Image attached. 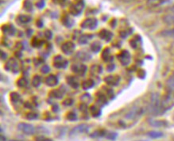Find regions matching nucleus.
Returning <instances> with one entry per match:
<instances>
[{
    "mask_svg": "<svg viewBox=\"0 0 174 141\" xmlns=\"http://www.w3.org/2000/svg\"><path fill=\"white\" fill-rule=\"evenodd\" d=\"M167 110L164 102L162 101L158 93H154L150 97L149 111L153 116H159L163 114Z\"/></svg>",
    "mask_w": 174,
    "mask_h": 141,
    "instance_id": "obj_1",
    "label": "nucleus"
},
{
    "mask_svg": "<svg viewBox=\"0 0 174 141\" xmlns=\"http://www.w3.org/2000/svg\"><path fill=\"white\" fill-rule=\"evenodd\" d=\"M84 0H74L69 7V11L74 16L80 15L84 8Z\"/></svg>",
    "mask_w": 174,
    "mask_h": 141,
    "instance_id": "obj_2",
    "label": "nucleus"
},
{
    "mask_svg": "<svg viewBox=\"0 0 174 141\" xmlns=\"http://www.w3.org/2000/svg\"><path fill=\"white\" fill-rule=\"evenodd\" d=\"M90 126L87 124H78L77 126L74 127L73 129L70 131V136H75L80 134L87 133L89 131Z\"/></svg>",
    "mask_w": 174,
    "mask_h": 141,
    "instance_id": "obj_3",
    "label": "nucleus"
},
{
    "mask_svg": "<svg viewBox=\"0 0 174 141\" xmlns=\"http://www.w3.org/2000/svg\"><path fill=\"white\" fill-rule=\"evenodd\" d=\"M18 129L28 136L33 135L35 132L34 126L28 123H19L18 124Z\"/></svg>",
    "mask_w": 174,
    "mask_h": 141,
    "instance_id": "obj_4",
    "label": "nucleus"
},
{
    "mask_svg": "<svg viewBox=\"0 0 174 141\" xmlns=\"http://www.w3.org/2000/svg\"><path fill=\"white\" fill-rule=\"evenodd\" d=\"M98 25V20L94 17H89L81 22L80 26L84 29H95Z\"/></svg>",
    "mask_w": 174,
    "mask_h": 141,
    "instance_id": "obj_5",
    "label": "nucleus"
},
{
    "mask_svg": "<svg viewBox=\"0 0 174 141\" xmlns=\"http://www.w3.org/2000/svg\"><path fill=\"white\" fill-rule=\"evenodd\" d=\"M69 64V61L61 55L56 56L53 59V66L56 68L61 69V68H67Z\"/></svg>",
    "mask_w": 174,
    "mask_h": 141,
    "instance_id": "obj_6",
    "label": "nucleus"
},
{
    "mask_svg": "<svg viewBox=\"0 0 174 141\" xmlns=\"http://www.w3.org/2000/svg\"><path fill=\"white\" fill-rule=\"evenodd\" d=\"M72 70L73 71L74 73L77 75L79 76H83L85 75V73L87 72V66L84 65V64H77V63H75L72 66Z\"/></svg>",
    "mask_w": 174,
    "mask_h": 141,
    "instance_id": "obj_7",
    "label": "nucleus"
},
{
    "mask_svg": "<svg viewBox=\"0 0 174 141\" xmlns=\"http://www.w3.org/2000/svg\"><path fill=\"white\" fill-rule=\"evenodd\" d=\"M142 113V108L135 107L132 108L129 112L126 114V118L128 120H135L137 117H140Z\"/></svg>",
    "mask_w": 174,
    "mask_h": 141,
    "instance_id": "obj_8",
    "label": "nucleus"
},
{
    "mask_svg": "<svg viewBox=\"0 0 174 141\" xmlns=\"http://www.w3.org/2000/svg\"><path fill=\"white\" fill-rule=\"evenodd\" d=\"M75 48H76V46H75L73 42L66 41L62 44L61 50L64 54H66V55H71L75 51Z\"/></svg>",
    "mask_w": 174,
    "mask_h": 141,
    "instance_id": "obj_9",
    "label": "nucleus"
},
{
    "mask_svg": "<svg viewBox=\"0 0 174 141\" xmlns=\"http://www.w3.org/2000/svg\"><path fill=\"white\" fill-rule=\"evenodd\" d=\"M118 57L119 61H120L121 63H122L123 66L128 65V64L130 63L131 57H130V54L127 51L121 52L120 53H119V55L118 56Z\"/></svg>",
    "mask_w": 174,
    "mask_h": 141,
    "instance_id": "obj_10",
    "label": "nucleus"
},
{
    "mask_svg": "<svg viewBox=\"0 0 174 141\" xmlns=\"http://www.w3.org/2000/svg\"><path fill=\"white\" fill-rule=\"evenodd\" d=\"M18 68H19V65H18V61L14 58L10 59L8 62L6 64V69L12 71V72H18Z\"/></svg>",
    "mask_w": 174,
    "mask_h": 141,
    "instance_id": "obj_11",
    "label": "nucleus"
},
{
    "mask_svg": "<svg viewBox=\"0 0 174 141\" xmlns=\"http://www.w3.org/2000/svg\"><path fill=\"white\" fill-rule=\"evenodd\" d=\"M45 83L48 86H50V87H53V86H56L58 83H59V80L56 76L54 75H49V76H47L45 79Z\"/></svg>",
    "mask_w": 174,
    "mask_h": 141,
    "instance_id": "obj_12",
    "label": "nucleus"
},
{
    "mask_svg": "<svg viewBox=\"0 0 174 141\" xmlns=\"http://www.w3.org/2000/svg\"><path fill=\"white\" fill-rule=\"evenodd\" d=\"M99 36L100 37L101 39L104 40L106 41H110V40L112 39L113 37V33L110 31L107 30V29H102L99 33Z\"/></svg>",
    "mask_w": 174,
    "mask_h": 141,
    "instance_id": "obj_13",
    "label": "nucleus"
},
{
    "mask_svg": "<svg viewBox=\"0 0 174 141\" xmlns=\"http://www.w3.org/2000/svg\"><path fill=\"white\" fill-rule=\"evenodd\" d=\"M104 81L107 84L110 86H117L120 81V78L118 76H110L106 77Z\"/></svg>",
    "mask_w": 174,
    "mask_h": 141,
    "instance_id": "obj_14",
    "label": "nucleus"
},
{
    "mask_svg": "<svg viewBox=\"0 0 174 141\" xmlns=\"http://www.w3.org/2000/svg\"><path fill=\"white\" fill-rule=\"evenodd\" d=\"M149 124L150 126L154 128H164L168 126V123L166 121H157V120H150Z\"/></svg>",
    "mask_w": 174,
    "mask_h": 141,
    "instance_id": "obj_15",
    "label": "nucleus"
},
{
    "mask_svg": "<svg viewBox=\"0 0 174 141\" xmlns=\"http://www.w3.org/2000/svg\"><path fill=\"white\" fill-rule=\"evenodd\" d=\"M67 83H69V85L71 87L74 88V89H77L80 86V83H79L78 79L75 76H69L67 78Z\"/></svg>",
    "mask_w": 174,
    "mask_h": 141,
    "instance_id": "obj_16",
    "label": "nucleus"
},
{
    "mask_svg": "<svg viewBox=\"0 0 174 141\" xmlns=\"http://www.w3.org/2000/svg\"><path fill=\"white\" fill-rule=\"evenodd\" d=\"M108 132L106 129H98L90 134L91 138H99V137H106Z\"/></svg>",
    "mask_w": 174,
    "mask_h": 141,
    "instance_id": "obj_17",
    "label": "nucleus"
},
{
    "mask_svg": "<svg viewBox=\"0 0 174 141\" xmlns=\"http://www.w3.org/2000/svg\"><path fill=\"white\" fill-rule=\"evenodd\" d=\"M64 92H65V90H62L61 88H60V89H56V90H53V91H51L50 94H51V97L61 99L64 96Z\"/></svg>",
    "mask_w": 174,
    "mask_h": 141,
    "instance_id": "obj_18",
    "label": "nucleus"
},
{
    "mask_svg": "<svg viewBox=\"0 0 174 141\" xmlns=\"http://www.w3.org/2000/svg\"><path fill=\"white\" fill-rule=\"evenodd\" d=\"M93 37V35L92 34H83V35H81L80 37L78 38V42L79 44H87L88 42L90 41Z\"/></svg>",
    "mask_w": 174,
    "mask_h": 141,
    "instance_id": "obj_19",
    "label": "nucleus"
},
{
    "mask_svg": "<svg viewBox=\"0 0 174 141\" xmlns=\"http://www.w3.org/2000/svg\"><path fill=\"white\" fill-rule=\"evenodd\" d=\"M76 59H78L81 61H87L89 60L91 56L90 54L86 52H79L76 55Z\"/></svg>",
    "mask_w": 174,
    "mask_h": 141,
    "instance_id": "obj_20",
    "label": "nucleus"
},
{
    "mask_svg": "<svg viewBox=\"0 0 174 141\" xmlns=\"http://www.w3.org/2000/svg\"><path fill=\"white\" fill-rule=\"evenodd\" d=\"M89 110H90V113L92 115V117H99L102 113V111L99 108H98L96 105H91L90 108H89Z\"/></svg>",
    "mask_w": 174,
    "mask_h": 141,
    "instance_id": "obj_21",
    "label": "nucleus"
},
{
    "mask_svg": "<svg viewBox=\"0 0 174 141\" xmlns=\"http://www.w3.org/2000/svg\"><path fill=\"white\" fill-rule=\"evenodd\" d=\"M31 20L32 18L29 15H22L18 16V21L19 22V23H22V24H28L29 22H31Z\"/></svg>",
    "mask_w": 174,
    "mask_h": 141,
    "instance_id": "obj_22",
    "label": "nucleus"
},
{
    "mask_svg": "<svg viewBox=\"0 0 174 141\" xmlns=\"http://www.w3.org/2000/svg\"><path fill=\"white\" fill-rule=\"evenodd\" d=\"M62 23L64 25H65L66 27H72L74 24V21L72 19L71 17H69L68 15H64V17L62 18Z\"/></svg>",
    "mask_w": 174,
    "mask_h": 141,
    "instance_id": "obj_23",
    "label": "nucleus"
},
{
    "mask_svg": "<svg viewBox=\"0 0 174 141\" xmlns=\"http://www.w3.org/2000/svg\"><path fill=\"white\" fill-rule=\"evenodd\" d=\"M164 22H166L167 24L173 25H174V9L171 13L164 15Z\"/></svg>",
    "mask_w": 174,
    "mask_h": 141,
    "instance_id": "obj_24",
    "label": "nucleus"
},
{
    "mask_svg": "<svg viewBox=\"0 0 174 141\" xmlns=\"http://www.w3.org/2000/svg\"><path fill=\"white\" fill-rule=\"evenodd\" d=\"M3 33H5L8 34V35H14L15 34V27L11 25H3Z\"/></svg>",
    "mask_w": 174,
    "mask_h": 141,
    "instance_id": "obj_25",
    "label": "nucleus"
},
{
    "mask_svg": "<svg viewBox=\"0 0 174 141\" xmlns=\"http://www.w3.org/2000/svg\"><path fill=\"white\" fill-rule=\"evenodd\" d=\"M164 3V0H148L147 5L150 7H157L162 5Z\"/></svg>",
    "mask_w": 174,
    "mask_h": 141,
    "instance_id": "obj_26",
    "label": "nucleus"
},
{
    "mask_svg": "<svg viewBox=\"0 0 174 141\" xmlns=\"http://www.w3.org/2000/svg\"><path fill=\"white\" fill-rule=\"evenodd\" d=\"M147 136L149 137H150L151 139H157V138H161L163 136V133L162 132H157V131H150L148 132Z\"/></svg>",
    "mask_w": 174,
    "mask_h": 141,
    "instance_id": "obj_27",
    "label": "nucleus"
},
{
    "mask_svg": "<svg viewBox=\"0 0 174 141\" xmlns=\"http://www.w3.org/2000/svg\"><path fill=\"white\" fill-rule=\"evenodd\" d=\"M94 81L92 79H87L82 83V87L84 90H89V89H91L94 86Z\"/></svg>",
    "mask_w": 174,
    "mask_h": 141,
    "instance_id": "obj_28",
    "label": "nucleus"
},
{
    "mask_svg": "<svg viewBox=\"0 0 174 141\" xmlns=\"http://www.w3.org/2000/svg\"><path fill=\"white\" fill-rule=\"evenodd\" d=\"M97 102L101 105H104L107 103V98L105 95H103L101 93H99L98 94H97Z\"/></svg>",
    "mask_w": 174,
    "mask_h": 141,
    "instance_id": "obj_29",
    "label": "nucleus"
},
{
    "mask_svg": "<svg viewBox=\"0 0 174 141\" xmlns=\"http://www.w3.org/2000/svg\"><path fill=\"white\" fill-rule=\"evenodd\" d=\"M167 87L170 91L174 92V74L172 75L167 80Z\"/></svg>",
    "mask_w": 174,
    "mask_h": 141,
    "instance_id": "obj_30",
    "label": "nucleus"
},
{
    "mask_svg": "<svg viewBox=\"0 0 174 141\" xmlns=\"http://www.w3.org/2000/svg\"><path fill=\"white\" fill-rule=\"evenodd\" d=\"M23 7L24 10L30 12L33 10V3L31 0H25L24 3H23Z\"/></svg>",
    "mask_w": 174,
    "mask_h": 141,
    "instance_id": "obj_31",
    "label": "nucleus"
},
{
    "mask_svg": "<svg viewBox=\"0 0 174 141\" xmlns=\"http://www.w3.org/2000/svg\"><path fill=\"white\" fill-rule=\"evenodd\" d=\"M102 70H103V68H102L101 66L94 65L91 67V72L94 76H98V75H99L102 72Z\"/></svg>",
    "mask_w": 174,
    "mask_h": 141,
    "instance_id": "obj_32",
    "label": "nucleus"
},
{
    "mask_svg": "<svg viewBox=\"0 0 174 141\" xmlns=\"http://www.w3.org/2000/svg\"><path fill=\"white\" fill-rule=\"evenodd\" d=\"M90 49L93 52H98L100 51L101 49V44L99 41H95L91 44Z\"/></svg>",
    "mask_w": 174,
    "mask_h": 141,
    "instance_id": "obj_33",
    "label": "nucleus"
},
{
    "mask_svg": "<svg viewBox=\"0 0 174 141\" xmlns=\"http://www.w3.org/2000/svg\"><path fill=\"white\" fill-rule=\"evenodd\" d=\"M42 83V77L39 76H35L32 79V85L34 87H38Z\"/></svg>",
    "mask_w": 174,
    "mask_h": 141,
    "instance_id": "obj_34",
    "label": "nucleus"
},
{
    "mask_svg": "<svg viewBox=\"0 0 174 141\" xmlns=\"http://www.w3.org/2000/svg\"><path fill=\"white\" fill-rule=\"evenodd\" d=\"M161 34H162V36H164V37H172L174 40V29H169V30H165L164 32H162Z\"/></svg>",
    "mask_w": 174,
    "mask_h": 141,
    "instance_id": "obj_35",
    "label": "nucleus"
},
{
    "mask_svg": "<svg viewBox=\"0 0 174 141\" xmlns=\"http://www.w3.org/2000/svg\"><path fill=\"white\" fill-rule=\"evenodd\" d=\"M21 99V97H20V95L16 92H13L10 94V100L12 101L13 102H15V103H17Z\"/></svg>",
    "mask_w": 174,
    "mask_h": 141,
    "instance_id": "obj_36",
    "label": "nucleus"
},
{
    "mask_svg": "<svg viewBox=\"0 0 174 141\" xmlns=\"http://www.w3.org/2000/svg\"><path fill=\"white\" fill-rule=\"evenodd\" d=\"M109 57H110V49L107 48L103 51L102 53V59H103L104 61L109 60Z\"/></svg>",
    "mask_w": 174,
    "mask_h": 141,
    "instance_id": "obj_37",
    "label": "nucleus"
},
{
    "mask_svg": "<svg viewBox=\"0 0 174 141\" xmlns=\"http://www.w3.org/2000/svg\"><path fill=\"white\" fill-rule=\"evenodd\" d=\"M81 101H82V102H83V103H88V102H90L91 101V95L89 94H83L82 96H81L80 97Z\"/></svg>",
    "mask_w": 174,
    "mask_h": 141,
    "instance_id": "obj_38",
    "label": "nucleus"
},
{
    "mask_svg": "<svg viewBox=\"0 0 174 141\" xmlns=\"http://www.w3.org/2000/svg\"><path fill=\"white\" fill-rule=\"evenodd\" d=\"M67 120H69L70 121H75L77 120V115L74 112H69L66 116Z\"/></svg>",
    "mask_w": 174,
    "mask_h": 141,
    "instance_id": "obj_39",
    "label": "nucleus"
},
{
    "mask_svg": "<svg viewBox=\"0 0 174 141\" xmlns=\"http://www.w3.org/2000/svg\"><path fill=\"white\" fill-rule=\"evenodd\" d=\"M42 44H43V41H42V40L38 39V38H37V37H35V38L33 39L32 44L34 47L37 48V47H40L41 45H42Z\"/></svg>",
    "mask_w": 174,
    "mask_h": 141,
    "instance_id": "obj_40",
    "label": "nucleus"
},
{
    "mask_svg": "<svg viewBox=\"0 0 174 141\" xmlns=\"http://www.w3.org/2000/svg\"><path fill=\"white\" fill-rule=\"evenodd\" d=\"M117 136H118L117 133L113 132H108L107 136H106V138L107 139V140H115L116 138H117Z\"/></svg>",
    "mask_w": 174,
    "mask_h": 141,
    "instance_id": "obj_41",
    "label": "nucleus"
},
{
    "mask_svg": "<svg viewBox=\"0 0 174 141\" xmlns=\"http://www.w3.org/2000/svg\"><path fill=\"white\" fill-rule=\"evenodd\" d=\"M27 80L25 78H21L18 79V86H19V87H26L27 86Z\"/></svg>",
    "mask_w": 174,
    "mask_h": 141,
    "instance_id": "obj_42",
    "label": "nucleus"
},
{
    "mask_svg": "<svg viewBox=\"0 0 174 141\" xmlns=\"http://www.w3.org/2000/svg\"><path fill=\"white\" fill-rule=\"evenodd\" d=\"M37 117H38V115L37 113H27L26 116V118L27 120H35L37 119Z\"/></svg>",
    "mask_w": 174,
    "mask_h": 141,
    "instance_id": "obj_43",
    "label": "nucleus"
},
{
    "mask_svg": "<svg viewBox=\"0 0 174 141\" xmlns=\"http://www.w3.org/2000/svg\"><path fill=\"white\" fill-rule=\"evenodd\" d=\"M45 37L48 40H50L53 37V32L49 29H47L45 31Z\"/></svg>",
    "mask_w": 174,
    "mask_h": 141,
    "instance_id": "obj_44",
    "label": "nucleus"
},
{
    "mask_svg": "<svg viewBox=\"0 0 174 141\" xmlns=\"http://www.w3.org/2000/svg\"><path fill=\"white\" fill-rule=\"evenodd\" d=\"M73 103H74L73 100L71 99V98H68V99L64 100V102H63V105H65V106H70V105H73Z\"/></svg>",
    "mask_w": 174,
    "mask_h": 141,
    "instance_id": "obj_45",
    "label": "nucleus"
},
{
    "mask_svg": "<svg viewBox=\"0 0 174 141\" xmlns=\"http://www.w3.org/2000/svg\"><path fill=\"white\" fill-rule=\"evenodd\" d=\"M80 110L83 113L87 112V111H88V105H87V104L82 102L80 104Z\"/></svg>",
    "mask_w": 174,
    "mask_h": 141,
    "instance_id": "obj_46",
    "label": "nucleus"
},
{
    "mask_svg": "<svg viewBox=\"0 0 174 141\" xmlns=\"http://www.w3.org/2000/svg\"><path fill=\"white\" fill-rule=\"evenodd\" d=\"M45 3L44 0H40L36 3V6L38 9H42L43 7H45Z\"/></svg>",
    "mask_w": 174,
    "mask_h": 141,
    "instance_id": "obj_47",
    "label": "nucleus"
},
{
    "mask_svg": "<svg viewBox=\"0 0 174 141\" xmlns=\"http://www.w3.org/2000/svg\"><path fill=\"white\" fill-rule=\"evenodd\" d=\"M41 70H42V72L43 74H47V73H49V70H50V68H49V67L48 65H44L42 68Z\"/></svg>",
    "mask_w": 174,
    "mask_h": 141,
    "instance_id": "obj_48",
    "label": "nucleus"
},
{
    "mask_svg": "<svg viewBox=\"0 0 174 141\" xmlns=\"http://www.w3.org/2000/svg\"><path fill=\"white\" fill-rule=\"evenodd\" d=\"M35 141H53L52 139L49 138H45V137H42V136H39V137H37L35 139Z\"/></svg>",
    "mask_w": 174,
    "mask_h": 141,
    "instance_id": "obj_49",
    "label": "nucleus"
},
{
    "mask_svg": "<svg viewBox=\"0 0 174 141\" xmlns=\"http://www.w3.org/2000/svg\"><path fill=\"white\" fill-rule=\"evenodd\" d=\"M37 27H40V28H42L43 26V22H42L41 19H38L37 22Z\"/></svg>",
    "mask_w": 174,
    "mask_h": 141,
    "instance_id": "obj_50",
    "label": "nucleus"
},
{
    "mask_svg": "<svg viewBox=\"0 0 174 141\" xmlns=\"http://www.w3.org/2000/svg\"><path fill=\"white\" fill-rule=\"evenodd\" d=\"M114 68H115V66L113 65V64H110V65L107 67V69L110 70V71H111V70H112Z\"/></svg>",
    "mask_w": 174,
    "mask_h": 141,
    "instance_id": "obj_51",
    "label": "nucleus"
},
{
    "mask_svg": "<svg viewBox=\"0 0 174 141\" xmlns=\"http://www.w3.org/2000/svg\"><path fill=\"white\" fill-rule=\"evenodd\" d=\"M135 0H123V2H126V3H130V2H133Z\"/></svg>",
    "mask_w": 174,
    "mask_h": 141,
    "instance_id": "obj_52",
    "label": "nucleus"
},
{
    "mask_svg": "<svg viewBox=\"0 0 174 141\" xmlns=\"http://www.w3.org/2000/svg\"><path fill=\"white\" fill-rule=\"evenodd\" d=\"M138 141H145V140H138Z\"/></svg>",
    "mask_w": 174,
    "mask_h": 141,
    "instance_id": "obj_53",
    "label": "nucleus"
},
{
    "mask_svg": "<svg viewBox=\"0 0 174 141\" xmlns=\"http://www.w3.org/2000/svg\"><path fill=\"white\" fill-rule=\"evenodd\" d=\"M11 141H17V140H11Z\"/></svg>",
    "mask_w": 174,
    "mask_h": 141,
    "instance_id": "obj_54",
    "label": "nucleus"
}]
</instances>
